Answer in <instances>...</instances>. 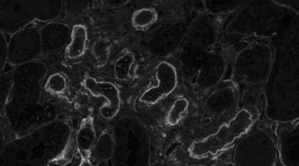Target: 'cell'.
Masks as SVG:
<instances>
[{"label": "cell", "mask_w": 299, "mask_h": 166, "mask_svg": "<svg viewBox=\"0 0 299 166\" xmlns=\"http://www.w3.org/2000/svg\"><path fill=\"white\" fill-rule=\"evenodd\" d=\"M240 94L238 85L230 79H224L205 94L206 108L213 113H222L229 110L237 113L240 109Z\"/></svg>", "instance_id": "52a82bcc"}, {"label": "cell", "mask_w": 299, "mask_h": 166, "mask_svg": "<svg viewBox=\"0 0 299 166\" xmlns=\"http://www.w3.org/2000/svg\"><path fill=\"white\" fill-rule=\"evenodd\" d=\"M40 37L42 54L53 55L67 43L69 36L68 27L55 20L46 23L41 26Z\"/></svg>", "instance_id": "30bf717a"}, {"label": "cell", "mask_w": 299, "mask_h": 166, "mask_svg": "<svg viewBox=\"0 0 299 166\" xmlns=\"http://www.w3.org/2000/svg\"><path fill=\"white\" fill-rule=\"evenodd\" d=\"M0 32L10 35L36 21L48 22L60 15L61 0L0 1Z\"/></svg>", "instance_id": "6da1fadb"}, {"label": "cell", "mask_w": 299, "mask_h": 166, "mask_svg": "<svg viewBox=\"0 0 299 166\" xmlns=\"http://www.w3.org/2000/svg\"><path fill=\"white\" fill-rule=\"evenodd\" d=\"M277 125L276 133L281 164L299 166V120L289 124Z\"/></svg>", "instance_id": "8992f818"}, {"label": "cell", "mask_w": 299, "mask_h": 166, "mask_svg": "<svg viewBox=\"0 0 299 166\" xmlns=\"http://www.w3.org/2000/svg\"><path fill=\"white\" fill-rule=\"evenodd\" d=\"M86 40V33L84 28L78 26L73 30L71 41L67 50V54L71 58L80 56L84 51Z\"/></svg>", "instance_id": "9a60e30c"}, {"label": "cell", "mask_w": 299, "mask_h": 166, "mask_svg": "<svg viewBox=\"0 0 299 166\" xmlns=\"http://www.w3.org/2000/svg\"><path fill=\"white\" fill-rule=\"evenodd\" d=\"M84 84L92 94L101 96L106 100L99 109L101 116L107 120L114 117L118 112L121 104L119 91L116 87L108 82L97 81L92 77L86 78Z\"/></svg>", "instance_id": "9c48e42d"}, {"label": "cell", "mask_w": 299, "mask_h": 166, "mask_svg": "<svg viewBox=\"0 0 299 166\" xmlns=\"http://www.w3.org/2000/svg\"><path fill=\"white\" fill-rule=\"evenodd\" d=\"M13 86L12 70L1 72L0 74V97L4 105L10 98Z\"/></svg>", "instance_id": "ac0fdd59"}, {"label": "cell", "mask_w": 299, "mask_h": 166, "mask_svg": "<svg viewBox=\"0 0 299 166\" xmlns=\"http://www.w3.org/2000/svg\"><path fill=\"white\" fill-rule=\"evenodd\" d=\"M155 73L157 85L145 90L140 96V101L144 103H155L171 93L177 86L176 71L170 63L166 61L160 62L156 66Z\"/></svg>", "instance_id": "ba28073f"}, {"label": "cell", "mask_w": 299, "mask_h": 166, "mask_svg": "<svg viewBox=\"0 0 299 166\" xmlns=\"http://www.w3.org/2000/svg\"><path fill=\"white\" fill-rule=\"evenodd\" d=\"M159 14L156 9L145 6L135 9L131 14L130 23L137 31L143 32L150 29L157 22Z\"/></svg>", "instance_id": "5bb4252c"}, {"label": "cell", "mask_w": 299, "mask_h": 166, "mask_svg": "<svg viewBox=\"0 0 299 166\" xmlns=\"http://www.w3.org/2000/svg\"><path fill=\"white\" fill-rule=\"evenodd\" d=\"M250 126L249 121L245 116L237 114L214 133L192 143L188 150L190 155L196 159L217 155L233 144Z\"/></svg>", "instance_id": "3957f363"}, {"label": "cell", "mask_w": 299, "mask_h": 166, "mask_svg": "<svg viewBox=\"0 0 299 166\" xmlns=\"http://www.w3.org/2000/svg\"><path fill=\"white\" fill-rule=\"evenodd\" d=\"M135 60L134 53L130 50L117 60L115 65L114 71L116 76L119 80L124 81L128 78Z\"/></svg>", "instance_id": "2e32d148"}, {"label": "cell", "mask_w": 299, "mask_h": 166, "mask_svg": "<svg viewBox=\"0 0 299 166\" xmlns=\"http://www.w3.org/2000/svg\"><path fill=\"white\" fill-rule=\"evenodd\" d=\"M97 139L93 118L89 116L83 119L77 132L75 141L81 158L80 165H91V154Z\"/></svg>", "instance_id": "8fae6325"}, {"label": "cell", "mask_w": 299, "mask_h": 166, "mask_svg": "<svg viewBox=\"0 0 299 166\" xmlns=\"http://www.w3.org/2000/svg\"><path fill=\"white\" fill-rule=\"evenodd\" d=\"M238 139L234 152V161L237 166H275L280 163L276 129L258 123Z\"/></svg>", "instance_id": "7a4b0ae2"}, {"label": "cell", "mask_w": 299, "mask_h": 166, "mask_svg": "<svg viewBox=\"0 0 299 166\" xmlns=\"http://www.w3.org/2000/svg\"><path fill=\"white\" fill-rule=\"evenodd\" d=\"M243 83L244 86L241 92L240 91V103L242 104L240 108L247 110L258 120L265 108L264 85L260 83Z\"/></svg>", "instance_id": "7c38bea8"}, {"label": "cell", "mask_w": 299, "mask_h": 166, "mask_svg": "<svg viewBox=\"0 0 299 166\" xmlns=\"http://www.w3.org/2000/svg\"><path fill=\"white\" fill-rule=\"evenodd\" d=\"M115 142L111 129L106 128L97 137L93 149V156L98 161L106 162L112 157L115 150Z\"/></svg>", "instance_id": "4fadbf2b"}, {"label": "cell", "mask_w": 299, "mask_h": 166, "mask_svg": "<svg viewBox=\"0 0 299 166\" xmlns=\"http://www.w3.org/2000/svg\"><path fill=\"white\" fill-rule=\"evenodd\" d=\"M189 102L185 98L177 99L173 103L167 116L168 122L171 125L177 124L189 107Z\"/></svg>", "instance_id": "e0dca14e"}, {"label": "cell", "mask_w": 299, "mask_h": 166, "mask_svg": "<svg viewBox=\"0 0 299 166\" xmlns=\"http://www.w3.org/2000/svg\"><path fill=\"white\" fill-rule=\"evenodd\" d=\"M0 69L1 72L3 71L7 63L8 47V41L4 33L0 32Z\"/></svg>", "instance_id": "d6986e66"}, {"label": "cell", "mask_w": 299, "mask_h": 166, "mask_svg": "<svg viewBox=\"0 0 299 166\" xmlns=\"http://www.w3.org/2000/svg\"><path fill=\"white\" fill-rule=\"evenodd\" d=\"M225 55L214 54L209 57L199 70L193 83L194 88L205 95L224 80L227 69Z\"/></svg>", "instance_id": "5b68a950"}, {"label": "cell", "mask_w": 299, "mask_h": 166, "mask_svg": "<svg viewBox=\"0 0 299 166\" xmlns=\"http://www.w3.org/2000/svg\"><path fill=\"white\" fill-rule=\"evenodd\" d=\"M40 27L32 24L11 35L7 63L15 67L37 60L42 54Z\"/></svg>", "instance_id": "277c9868"}]
</instances>
